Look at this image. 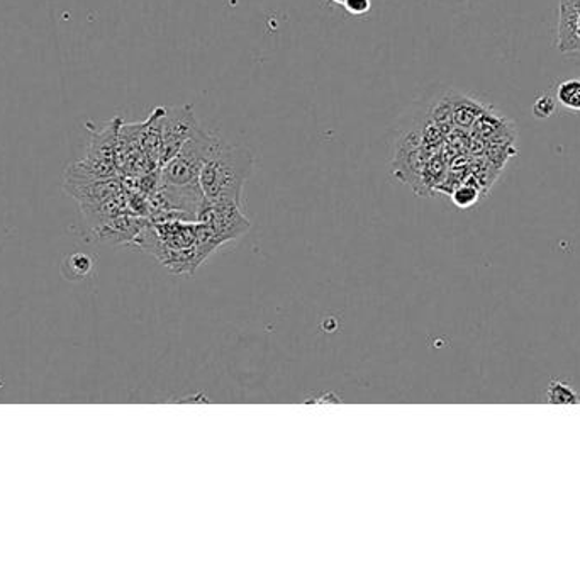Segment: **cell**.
<instances>
[{
    "instance_id": "6da1fadb",
    "label": "cell",
    "mask_w": 580,
    "mask_h": 579,
    "mask_svg": "<svg viewBox=\"0 0 580 579\" xmlns=\"http://www.w3.org/2000/svg\"><path fill=\"white\" fill-rule=\"evenodd\" d=\"M252 151L219 138L200 168L199 184L204 197L242 206L243 187L252 176Z\"/></svg>"
},
{
    "instance_id": "7a4b0ae2",
    "label": "cell",
    "mask_w": 580,
    "mask_h": 579,
    "mask_svg": "<svg viewBox=\"0 0 580 579\" xmlns=\"http://www.w3.org/2000/svg\"><path fill=\"white\" fill-rule=\"evenodd\" d=\"M121 125V119H115V121L107 122L99 131L94 133L87 157L71 168L77 173L100 177V179L115 177L119 173L118 144Z\"/></svg>"
},
{
    "instance_id": "3957f363",
    "label": "cell",
    "mask_w": 580,
    "mask_h": 579,
    "mask_svg": "<svg viewBox=\"0 0 580 579\" xmlns=\"http://www.w3.org/2000/svg\"><path fill=\"white\" fill-rule=\"evenodd\" d=\"M196 222L206 225L219 245L238 241L252 228V223L243 215L242 206L225 200L204 199Z\"/></svg>"
},
{
    "instance_id": "277c9868",
    "label": "cell",
    "mask_w": 580,
    "mask_h": 579,
    "mask_svg": "<svg viewBox=\"0 0 580 579\" xmlns=\"http://www.w3.org/2000/svg\"><path fill=\"white\" fill-rule=\"evenodd\" d=\"M193 106H174L165 108L161 116L160 168L178 154V150L190 140V136L199 129Z\"/></svg>"
},
{
    "instance_id": "5b68a950",
    "label": "cell",
    "mask_w": 580,
    "mask_h": 579,
    "mask_svg": "<svg viewBox=\"0 0 580 579\" xmlns=\"http://www.w3.org/2000/svg\"><path fill=\"white\" fill-rule=\"evenodd\" d=\"M559 50L580 57V0H562L560 4Z\"/></svg>"
},
{
    "instance_id": "8992f818",
    "label": "cell",
    "mask_w": 580,
    "mask_h": 579,
    "mask_svg": "<svg viewBox=\"0 0 580 579\" xmlns=\"http://www.w3.org/2000/svg\"><path fill=\"white\" fill-rule=\"evenodd\" d=\"M557 100L567 111L580 115V79L563 80L557 87Z\"/></svg>"
},
{
    "instance_id": "52a82bcc",
    "label": "cell",
    "mask_w": 580,
    "mask_h": 579,
    "mask_svg": "<svg viewBox=\"0 0 580 579\" xmlns=\"http://www.w3.org/2000/svg\"><path fill=\"white\" fill-rule=\"evenodd\" d=\"M452 200L459 208H470V206H474L479 200V189L478 187L470 186V184H463V186L456 187V189L453 190Z\"/></svg>"
},
{
    "instance_id": "ba28073f",
    "label": "cell",
    "mask_w": 580,
    "mask_h": 579,
    "mask_svg": "<svg viewBox=\"0 0 580 579\" xmlns=\"http://www.w3.org/2000/svg\"><path fill=\"white\" fill-rule=\"evenodd\" d=\"M453 115H455L456 122L462 126H469V122L474 121L475 116L479 115V109L475 108L474 102H470V100L462 99L460 105L453 106Z\"/></svg>"
},
{
    "instance_id": "9c48e42d",
    "label": "cell",
    "mask_w": 580,
    "mask_h": 579,
    "mask_svg": "<svg viewBox=\"0 0 580 579\" xmlns=\"http://www.w3.org/2000/svg\"><path fill=\"white\" fill-rule=\"evenodd\" d=\"M549 401H552V403H556V401L557 403H576V401H579V396H577L573 390H570L567 384L556 381V383L550 386Z\"/></svg>"
},
{
    "instance_id": "30bf717a",
    "label": "cell",
    "mask_w": 580,
    "mask_h": 579,
    "mask_svg": "<svg viewBox=\"0 0 580 579\" xmlns=\"http://www.w3.org/2000/svg\"><path fill=\"white\" fill-rule=\"evenodd\" d=\"M557 100L550 94L538 97L533 105V116L537 119H547L556 112Z\"/></svg>"
},
{
    "instance_id": "8fae6325",
    "label": "cell",
    "mask_w": 580,
    "mask_h": 579,
    "mask_svg": "<svg viewBox=\"0 0 580 579\" xmlns=\"http://www.w3.org/2000/svg\"><path fill=\"white\" fill-rule=\"evenodd\" d=\"M343 8L352 16H365L371 12L372 0H346Z\"/></svg>"
},
{
    "instance_id": "7c38bea8",
    "label": "cell",
    "mask_w": 580,
    "mask_h": 579,
    "mask_svg": "<svg viewBox=\"0 0 580 579\" xmlns=\"http://www.w3.org/2000/svg\"><path fill=\"white\" fill-rule=\"evenodd\" d=\"M333 4H336V6H343L345 4L346 0H332Z\"/></svg>"
}]
</instances>
